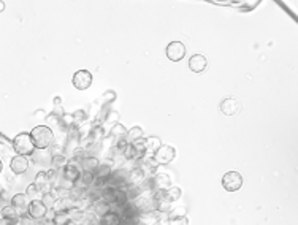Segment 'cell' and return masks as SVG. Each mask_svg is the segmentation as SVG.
<instances>
[{
  "mask_svg": "<svg viewBox=\"0 0 298 225\" xmlns=\"http://www.w3.org/2000/svg\"><path fill=\"white\" fill-rule=\"evenodd\" d=\"M30 138H32V141H34L35 149H46L54 141V132L48 125H37L32 128Z\"/></svg>",
  "mask_w": 298,
  "mask_h": 225,
  "instance_id": "obj_1",
  "label": "cell"
},
{
  "mask_svg": "<svg viewBox=\"0 0 298 225\" xmlns=\"http://www.w3.org/2000/svg\"><path fill=\"white\" fill-rule=\"evenodd\" d=\"M13 149L16 151V156H24V157H29L35 153V146H34V141H32L30 138V133L27 132H23L15 136L13 140Z\"/></svg>",
  "mask_w": 298,
  "mask_h": 225,
  "instance_id": "obj_2",
  "label": "cell"
},
{
  "mask_svg": "<svg viewBox=\"0 0 298 225\" xmlns=\"http://www.w3.org/2000/svg\"><path fill=\"white\" fill-rule=\"evenodd\" d=\"M83 173V168H81V160H76V159H69V164L62 170V178L65 181H69L73 186H76L78 183V179Z\"/></svg>",
  "mask_w": 298,
  "mask_h": 225,
  "instance_id": "obj_3",
  "label": "cell"
},
{
  "mask_svg": "<svg viewBox=\"0 0 298 225\" xmlns=\"http://www.w3.org/2000/svg\"><path fill=\"white\" fill-rule=\"evenodd\" d=\"M243 184H245V179L238 171H227L222 176V187L227 192H236L243 187Z\"/></svg>",
  "mask_w": 298,
  "mask_h": 225,
  "instance_id": "obj_4",
  "label": "cell"
},
{
  "mask_svg": "<svg viewBox=\"0 0 298 225\" xmlns=\"http://www.w3.org/2000/svg\"><path fill=\"white\" fill-rule=\"evenodd\" d=\"M176 157V151L173 146H168V144H162L156 153L152 154V159L154 162H156L157 165H168L171 164L173 160Z\"/></svg>",
  "mask_w": 298,
  "mask_h": 225,
  "instance_id": "obj_5",
  "label": "cell"
},
{
  "mask_svg": "<svg viewBox=\"0 0 298 225\" xmlns=\"http://www.w3.org/2000/svg\"><path fill=\"white\" fill-rule=\"evenodd\" d=\"M73 86L78 91H86L92 86V73L89 70H78L72 78Z\"/></svg>",
  "mask_w": 298,
  "mask_h": 225,
  "instance_id": "obj_6",
  "label": "cell"
},
{
  "mask_svg": "<svg viewBox=\"0 0 298 225\" xmlns=\"http://www.w3.org/2000/svg\"><path fill=\"white\" fill-rule=\"evenodd\" d=\"M48 211L49 209L43 205L41 200H32L29 205V209H27V216L32 217L34 220H43V219H46Z\"/></svg>",
  "mask_w": 298,
  "mask_h": 225,
  "instance_id": "obj_7",
  "label": "cell"
},
{
  "mask_svg": "<svg viewBox=\"0 0 298 225\" xmlns=\"http://www.w3.org/2000/svg\"><path fill=\"white\" fill-rule=\"evenodd\" d=\"M165 52H167V57L171 62H180L186 56V46L181 41H171L167 46V49H165Z\"/></svg>",
  "mask_w": 298,
  "mask_h": 225,
  "instance_id": "obj_8",
  "label": "cell"
},
{
  "mask_svg": "<svg viewBox=\"0 0 298 225\" xmlns=\"http://www.w3.org/2000/svg\"><path fill=\"white\" fill-rule=\"evenodd\" d=\"M134 203L140 214H151L156 211V200L152 198V195H140L134 200Z\"/></svg>",
  "mask_w": 298,
  "mask_h": 225,
  "instance_id": "obj_9",
  "label": "cell"
},
{
  "mask_svg": "<svg viewBox=\"0 0 298 225\" xmlns=\"http://www.w3.org/2000/svg\"><path fill=\"white\" fill-rule=\"evenodd\" d=\"M219 108L225 116H235L241 110V102L236 97H225L222 102H220Z\"/></svg>",
  "mask_w": 298,
  "mask_h": 225,
  "instance_id": "obj_10",
  "label": "cell"
},
{
  "mask_svg": "<svg viewBox=\"0 0 298 225\" xmlns=\"http://www.w3.org/2000/svg\"><path fill=\"white\" fill-rule=\"evenodd\" d=\"M10 168L15 175H24L29 170V159L24 156H15L10 160Z\"/></svg>",
  "mask_w": 298,
  "mask_h": 225,
  "instance_id": "obj_11",
  "label": "cell"
},
{
  "mask_svg": "<svg viewBox=\"0 0 298 225\" xmlns=\"http://www.w3.org/2000/svg\"><path fill=\"white\" fill-rule=\"evenodd\" d=\"M30 198L26 195V194H16L13 195L12 198V206L23 216V214H27V209H29V205H30Z\"/></svg>",
  "mask_w": 298,
  "mask_h": 225,
  "instance_id": "obj_12",
  "label": "cell"
},
{
  "mask_svg": "<svg viewBox=\"0 0 298 225\" xmlns=\"http://www.w3.org/2000/svg\"><path fill=\"white\" fill-rule=\"evenodd\" d=\"M146 173L143 171L141 167H135V168H132L129 171V179H127V183L129 186H135V187H140L143 183L146 181Z\"/></svg>",
  "mask_w": 298,
  "mask_h": 225,
  "instance_id": "obj_13",
  "label": "cell"
},
{
  "mask_svg": "<svg viewBox=\"0 0 298 225\" xmlns=\"http://www.w3.org/2000/svg\"><path fill=\"white\" fill-rule=\"evenodd\" d=\"M208 67V60L203 54H194L189 59V68L194 73H203Z\"/></svg>",
  "mask_w": 298,
  "mask_h": 225,
  "instance_id": "obj_14",
  "label": "cell"
},
{
  "mask_svg": "<svg viewBox=\"0 0 298 225\" xmlns=\"http://www.w3.org/2000/svg\"><path fill=\"white\" fill-rule=\"evenodd\" d=\"M19 219H21V214H19L12 205L2 206V220H5L8 225H16V223H19Z\"/></svg>",
  "mask_w": 298,
  "mask_h": 225,
  "instance_id": "obj_15",
  "label": "cell"
},
{
  "mask_svg": "<svg viewBox=\"0 0 298 225\" xmlns=\"http://www.w3.org/2000/svg\"><path fill=\"white\" fill-rule=\"evenodd\" d=\"M111 211H113L111 209V205H109V203L106 200H103V198H100V200H97V201L92 203V212L95 214L97 219L103 217L105 214L111 212Z\"/></svg>",
  "mask_w": 298,
  "mask_h": 225,
  "instance_id": "obj_16",
  "label": "cell"
},
{
  "mask_svg": "<svg viewBox=\"0 0 298 225\" xmlns=\"http://www.w3.org/2000/svg\"><path fill=\"white\" fill-rule=\"evenodd\" d=\"M152 186L154 190H163L171 187V178L167 173H157L156 176H152Z\"/></svg>",
  "mask_w": 298,
  "mask_h": 225,
  "instance_id": "obj_17",
  "label": "cell"
},
{
  "mask_svg": "<svg viewBox=\"0 0 298 225\" xmlns=\"http://www.w3.org/2000/svg\"><path fill=\"white\" fill-rule=\"evenodd\" d=\"M35 186H38V189L45 194V192H49L52 190V184H51V181L48 179L46 176V171H38L37 176H35Z\"/></svg>",
  "mask_w": 298,
  "mask_h": 225,
  "instance_id": "obj_18",
  "label": "cell"
},
{
  "mask_svg": "<svg viewBox=\"0 0 298 225\" xmlns=\"http://www.w3.org/2000/svg\"><path fill=\"white\" fill-rule=\"evenodd\" d=\"M98 165H100V162H98V159H97L95 156H89V154H87V156L83 157V160H81V168H83V171H89V173H94V175H95V171H97Z\"/></svg>",
  "mask_w": 298,
  "mask_h": 225,
  "instance_id": "obj_19",
  "label": "cell"
},
{
  "mask_svg": "<svg viewBox=\"0 0 298 225\" xmlns=\"http://www.w3.org/2000/svg\"><path fill=\"white\" fill-rule=\"evenodd\" d=\"M132 146H134L135 149V153H137V159L141 160V159H145L148 156V146H146V138L143 136L140 138V140H135L134 143H130Z\"/></svg>",
  "mask_w": 298,
  "mask_h": 225,
  "instance_id": "obj_20",
  "label": "cell"
},
{
  "mask_svg": "<svg viewBox=\"0 0 298 225\" xmlns=\"http://www.w3.org/2000/svg\"><path fill=\"white\" fill-rule=\"evenodd\" d=\"M94 181H95V175L94 173H89V171H83L80 179H78V183H76V186L89 190L94 186Z\"/></svg>",
  "mask_w": 298,
  "mask_h": 225,
  "instance_id": "obj_21",
  "label": "cell"
},
{
  "mask_svg": "<svg viewBox=\"0 0 298 225\" xmlns=\"http://www.w3.org/2000/svg\"><path fill=\"white\" fill-rule=\"evenodd\" d=\"M98 223H100V225H121V223H123V220H121V216L116 211H111V212L105 214L103 217L98 219Z\"/></svg>",
  "mask_w": 298,
  "mask_h": 225,
  "instance_id": "obj_22",
  "label": "cell"
},
{
  "mask_svg": "<svg viewBox=\"0 0 298 225\" xmlns=\"http://www.w3.org/2000/svg\"><path fill=\"white\" fill-rule=\"evenodd\" d=\"M43 201V205H45L48 209H54V206H56V203L59 201L57 195L54 194V190H49V192H45V194L41 195L40 198Z\"/></svg>",
  "mask_w": 298,
  "mask_h": 225,
  "instance_id": "obj_23",
  "label": "cell"
},
{
  "mask_svg": "<svg viewBox=\"0 0 298 225\" xmlns=\"http://www.w3.org/2000/svg\"><path fill=\"white\" fill-rule=\"evenodd\" d=\"M51 164H52V168L54 170L62 171L65 167H67V164H69V157L65 156V154H56V156H52Z\"/></svg>",
  "mask_w": 298,
  "mask_h": 225,
  "instance_id": "obj_24",
  "label": "cell"
},
{
  "mask_svg": "<svg viewBox=\"0 0 298 225\" xmlns=\"http://www.w3.org/2000/svg\"><path fill=\"white\" fill-rule=\"evenodd\" d=\"M111 173H113V167L111 165H109V164H100V165H98V168H97V171H95V178L106 181L109 176H111Z\"/></svg>",
  "mask_w": 298,
  "mask_h": 225,
  "instance_id": "obj_25",
  "label": "cell"
},
{
  "mask_svg": "<svg viewBox=\"0 0 298 225\" xmlns=\"http://www.w3.org/2000/svg\"><path fill=\"white\" fill-rule=\"evenodd\" d=\"M54 225H69L72 222V217L69 212H56L54 211V217H52Z\"/></svg>",
  "mask_w": 298,
  "mask_h": 225,
  "instance_id": "obj_26",
  "label": "cell"
},
{
  "mask_svg": "<svg viewBox=\"0 0 298 225\" xmlns=\"http://www.w3.org/2000/svg\"><path fill=\"white\" fill-rule=\"evenodd\" d=\"M146 146H148V154L152 156L162 146V141L157 136H149V138H146Z\"/></svg>",
  "mask_w": 298,
  "mask_h": 225,
  "instance_id": "obj_27",
  "label": "cell"
},
{
  "mask_svg": "<svg viewBox=\"0 0 298 225\" xmlns=\"http://www.w3.org/2000/svg\"><path fill=\"white\" fill-rule=\"evenodd\" d=\"M180 197H181V189L180 187L171 186V187H168L167 190H165V198H167V201H170V203L180 200Z\"/></svg>",
  "mask_w": 298,
  "mask_h": 225,
  "instance_id": "obj_28",
  "label": "cell"
},
{
  "mask_svg": "<svg viewBox=\"0 0 298 225\" xmlns=\"http://www.w3.org/2000/svg\"><path fill=\"white\" fill-rule=\"evenodd\" d=\"M127 141L129 143H134L135 140H140V138H143V128L141 127H134L130 128V130L127 132Z\"/></svg>",
  "mask_w": 298,
  "mask_h": 225,
  "instance_id": "obj_29",
  "label": "cell"
},
{
  "mask_svg": "<svg viewBox=\"0 0 298 225\" xmlns=\"http://www.w3.org/2000/svg\"><path fill=\"white\" fill-rule=\"evenodd\" d=\"M111 136L114 141H117V140H121V138L127 136V130L121 124H114V127L111 128Z\"/></svg>",
  "mask_w": 298,
  "mask_h": 225,
  "instance_id": "obj_30",
  "label": "cell"
},
{
  "mask_svg": "<svg viewBox=\"0 0 298 225\" xmlns=\"http://www.w3.org/2000/svg\"><path fill=\"white\" fill-rule=\"evenodd\" d=\"M26 195H27L30 200H40V198H41V195H43V192L38 189V186L30 184V186L27 187V190H26Z\"/></svg>",
  "mask_w": 298,
  "mask_h": 225,
  "instance_id": "obj_31",
  "label": "cell"
},
{
  "mask_svg": "<svg viewBox=\"0 0 298 225\" xmlns=\"http://www.w3.org/2000/svg\"><path fill=\"white\" fill-rule=\"evenodd\" d=\"M123 156H124V159H126V160H138V159H137L135 149H134V146H132L130 143L127 144V147L123 151Z\"/></svg>",
  "mask_w": 298,
  "mask_h": 225,
  "instance_id": "obj_32",
  "label": "cell"
},
{
  "mask_svg": "<svg viewBox=\"0 0 298 225\" xmlns=\"http://www.w3.org/2000/svg\"><path fill=\"white\" fill-rule=\"evenodd\" d=\"M156 211L157 212H171V203L170 201H157Z\"/></svg>",
  "mask_w": 298,
  "mask_h": 225,
  "instance_id": "obj_33",
  "label": "cell"
},
{
  "mask_svg": "<svg viewBox=\"0 0 298 225\" xmlns=\"http://www.w3.org/2000/svg\"><path fill=\"white\" fill-rule=\"evenodd\" d=\"M168 225H189V219L187 216H180V217H170Z\"/></svg>",
  "mask_w": 298,
  "mask_h": 225,
  "instance_id": "obj_34",
  "label": "cell"
},
{
  "mask_svg": "<svg viewBox=\"0 0 298 225\" xmlns=\"http://www.w3.org/2000/svg\"><path fill=\"white\" fill-rule=\"evenodd\" d=\"M19 223H21V225H37V223H35V220L32 219V217H29L27 214H23V216H21Z\"/></svg>",
  "mask_w": 298,
  "mask_h": 225,
  "instance_id": "obj_35",
  "label": "cell"
},
{
  "mask_svg": "<svg viewBox=\"0 0 298 225\" xmlns=\"http://www.w3.org/2000/svg\"><path fill=\"white\" fill-rule=\"evenodd\" d=\"M117 121H119V114L117 113H109L108 114V117H106V122H116L117 124Z\"/></svg>",
  "mask_w": 298,
  "mask_h": 225,
  "instance_id": "obj_36",
  "label": "cell"
},
{
  "mask_svg": "<svg viewBox=\"0 0 298 225\" xmlns=\"http://www.w3.org/2000/svg\"><path fill=\"white\" fill-rule=\"evenodd\" d=\"M105 97H106V102H111V100H116V94L114 92H106Z\"/></svg>",
  "mask_w": 298,
  "mask_h": 225,
  "instance_id": "obj_37",
  "label": "cell"
},
{
  "mask_svg": "<svg viewBox=\"0 0 298 225\" xmlns=\"http://www.w3.org/2000/svg\"><path fill=\"white\" fill-rule=\"evenodd\" d=\"M4 10H5V4H4V2H0V13H2Z\"/></svg>",
  "mask_w": 298,
  "mask_h": 225,
  "instance_id": "obj_38",
  "label": "cell"
},
{
  "mask_svg": "<svg viewBox=\"0 0 298 225\" xmlns=\"http://www.w3.org/2000/svg\"><path fill=\"white\" fill-rule=\"evenodd\" d=\"M2 170H4V164H2V160H0V173H2Z\"/></svg>",
  "mask_w": 298,
  "mask_h": 225,
  "instance_id": "obj_39",
  "label": "cell"
},
{
  "mask_svg": "<svg viewBox=\"0 0 298 225\" xmlns=\"http://www.w3.org/2000/svg\"><path fill=\"white\" fill-rule=\"evenodd\" d=\"M0 225H8V223L5 220H0Z\"/></svg>",
  "mask_w": 298,
  "mask_h": 225,
  "instance_id": "obj_40",
  "label": "cell"
},
{
  "mask_svg": "<svg viewBox=\"0 0 298 225\" xmlns=\"http://www.w3.org/2000/svg\"><path fill=\"white\" fill-rule=\"evenodd\" d=\"M0 220H2V208H0Z\"/></svg>",
  "mask_w": 298,
  "mask_h": 225,
  "instance_id": "obj_41",
  "label": "cell"
},
{
  "mask_svg": "<svg viewBox=\"0 0 298 225\" xmlns=\"http://www.w3.org/2000/svg\"><path fill=\"white\" fill-rule=\"evenodd\" d=\"M16 225H21V223H16Z\"/></svg>",
  "mask_w": 298,
  "mask_h": 225,
  "instance_id": "obj_42",
  "label": "cell"
}]
</instances>
